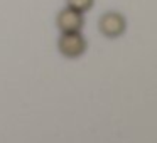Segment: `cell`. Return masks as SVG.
Instances as JSON below:
<instances>
[{
    "label": "cell",
    "instance_id": "277c9868",
    "mask_svg": "<svg viewBox=\"0 0 157 143\" xmlns=\"http://www.w3.org/2000/svg\"><path fill=\"white\" fill-rule=\"evenodd\" d=\"M93 2L95 0H68V9H73V10L83 14L93 7Z\"/></svg>",
    "mask_w": 157,
    "mask_h": 143
},
{
    "label": "cell",
    "instance_id": "3957f363",
    "mask_svg": "<svg viewBox=\"0 0 157 143\" xmlns=\"http://www.w3.org/2000/svg\"><path fill=\"white\" fill-rule=\"evenodd\" d=\"M83 24H85L83 15L73 9H64L58 15V27L61 29L63 34L64 32H79Z\"/></svg>",
    "mask_w": 157,
    "mask_h": 143
},
{
    "label": "cell",
    "instance_id": "7a4b0ae2",
    "mask_svg": "<svg viewBox=\"0 0 157 143\" xmlns=\"http://www.w3.org/2000/svg\"><path fill=\"white\" fill-rule=\"evenodd\" d=\"M125 19L118 12H106L100 19V31L106 37H118L125 32Z\"/></svg>",
    "mask_w": 157,
    "mask_h": 143
},
{
    "label": "cell",
    "instance_id": "6da1fadb",
    "mask_svg": "<svg viewBox=\"0 0 157 143\" xmlns=\"http://www.w3.org/2000/svg\"><path fill=\"white\" fill-rule=\"evenodd\" d=\"M59 51L66 57H79L86 51V41L79 32H64L59 39Z\"/></svg>",
    "mask_w": 157,
    "mask_h": 143
}]
</instances>
